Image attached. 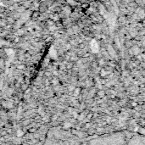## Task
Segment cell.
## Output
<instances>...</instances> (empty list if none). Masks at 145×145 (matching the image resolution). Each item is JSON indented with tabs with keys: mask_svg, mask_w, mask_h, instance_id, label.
<instances>
[{
	"mask_svg": "<svg viewBox=\"0 0 145 145\" xmlns=\"http://www.w3.org/2000/svg\"><path fill=\"white\" fill-rule=\"evenodd\" d=\"M91 48L93 50V52L94 53H98L99 52V44L96 41H93L92 43H91Z\"/></svg>",
	"mask_w": 145,
	"mask_h": 145,
	"instance_id": "6da1fadb",
	"label": "cell"
}]
</instances>
